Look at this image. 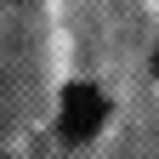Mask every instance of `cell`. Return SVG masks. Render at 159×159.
I'll return each mask as SVG.
<instances>
[{
    "label": "cell",
    "instance_id": "1",
    "mask_svg": "<svg viewBox=\"0 0 159 159\" xmlns=\"http://www.w3.org/2000/svg\"><path fill=\"white\" fill-rule=\"evenodd\" d=\"M102 119H108V102H102V91H97V85H68V91H63L57 131H63L68 142H85V136H97V131H102Z\"/></svg>",
    "mask_w": 159,
    "mask_h": 159
},
{
    "label": "cell",
    "instance_id": "2",
    "mask_svg": "<svg viewBox=\"0 0 159 159\" xmlns=\"http://www.w3.org/2000/svg\"><path fill=\"white\" fill-rule=\"evenodd\" d=\"M153 74H159V46H153Z\"/></svg>",
    "mask_w": 159,
    "mask_h": 159
}]
</instances>
